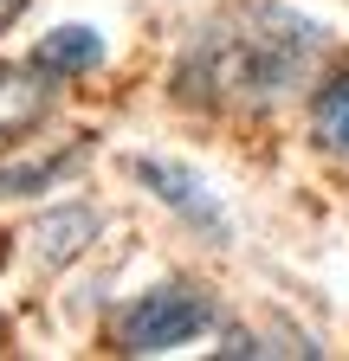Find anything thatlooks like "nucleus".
Masks as SVG:
<instances>
[{
  "mask_svg": "<svg viewBox=\"0 0 349 361\" xmlns=\"http://www.w3.org/2000/svg\"><path fill=\"white\" fill-rule=\"evenodd\" d=\"M330 32L278 0H233L207 13L174 65V97L207 110H272L278 97L304 90Z\"/></svg>",
  "mask_w": 349,
  "mask_h": 361,
  "instance_id": "obj_1",
  "label": "nucleus"
},
{
  "mask_svg": "<svg viewBox=\"0 0 349 361\" xmlns=\"http://www.w3.org/2000/svg\"><path fill=\"white\" fill-rule=\"evenodd\" d=\"M207 329H213V297L201 284H149L143 297H129L117 310L110 342H117V355H162Z\"/></svg>",
  "mask_w": 349,
  "mask_h": 361,
  "instance_id": "obj_2",
  "label": "nucleus"
},
{
  "mask_svg": "<svg viewBox=\"0 0 349 361\" xmlns=\"http://www.w3.org/2000/svg\"><path fill=\"white\" fill-rule=\"evenodd\" d=\"M129 174H136L174 219H188L201 239L233 245V219H227V207L213 200V188H207V180H201L188 161H168V155H129Z\"/></svg>",
  "mask_w": 349,
  "mask_h": 361,
  "instance_id": "obj_3",
  "label": "nucleus"
},
{
  "mask_svg": "<svg viewBox=\"0 0 349 361\" xmlns=\"http://www.w3.org/2000/svg\"><path fill=\"white\" fill-rule=\"evenodd\" d=\"M52 104H59V78L39 65V59L0 65V142H20V135L46 129Z\"/></svg>",
  "mask_w": 349,
  "mask_h": 361,
  "instance_id": "obj_4",
  "label": "nucleus"
},
{
  "mask_svg": "<svg viewBox=\"0 0 349 361\" xmlns=\"http://www.w3.org/2000/svg\"><path fill=\"white\" fill-rule=\"evenodd\" d=\"M91 161L84 142H65V149H39L26 161H0V200H26V194H52Z\"/></svg>",
  "mask_w": 349,
  "mask_h": 361,
  "instance_id": "obj_5",
  "label": "nucleus"
},
{
  "mask_svg": "<svg viewBox=\"0 0 349 361\" xmlns=\"http://www.w3.org/2000/svg\"><path fill=\"white\" fill-rule=\"evenodd\" d=\"M104 52H110V45H104L97 26H52L46 39L32 45V59L46 65L52 78H84V71H97Z\"/></svg>",
  "mask_w": 349,
  "mask_h": 361,
  "instance_id": "obj_6",
  "label": "nucleus"
},
{
  "mask_svg": "<svg viewBox=\"0 0 349 361\" xmlns=\"http://www.w3.org/2000/svg\"><path fill=\"white\" fill-rule=\"evenodd\" d=\"M97 226H104V219H97L91 207H59L52 219H39V226H32V258L59 271V264H71L84 245L97 239Z\"/></svg>",
  "mask_w": 349,
  "mask_h": 361,
  "instance_id": "obj_7",
  "label": "nucleus"
},
{
  "mask_svg": "<svg viewBox=\"0 0 349 361\" xmlns=\"http://www.w3.org/2000/svg\"><path fill=\"white\" fill-rule=\"evenodd\" d=\"M311 142L336 161H349V71H336L311 97Z\"/></svg>",
  "mask_w": 349,
  "mask_h": 361,
  "instance_id": "obj_8",
  "label": "nucleus"
},
{
  "mask_svg": "<svg viewBox=\"0 0 349 361\" xmlns=\"http://www.w3.org/2000/svg\"><path fill=\"white\" fill-rule=\"evenodd\" d=\"M26 7H32V0H0V26H13V20H20Z\"/></svg>",
  "mask_w": 349,
  "mask_h": 361,
  "instance_id": "obj_9",
  "label": "nucleus"
},
{
  "mask_svg": "<svg viewBox=\"0 0 349 361\" xmlns=\"http://www.w3.org/2000/svg\"><path fill=\"white\" fill-rule=\"evenodd\" d=\"M13 342V323H7V316H0V348H7Z\"/></svg>",
  "mask_w": 349,
  "mask_h": 361,
  "instance_id": "obj_10",
  "label": "nucleus"
}]
</instances>
